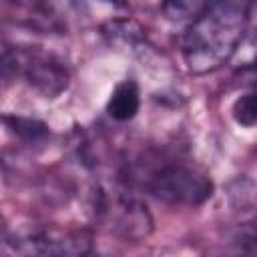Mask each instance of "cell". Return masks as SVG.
<instances>
[{"instance_id": "obj_1", "label": "cell", "mask_w": 257, "mask_h": 257, "mask_svg": "<svg viewBox=\"0 0 257 257\" xmlns=\"http://www.w3.org/2000/svg\"><path fill=\"white\" fill-rule=\"evenodd\" d=\"M249 20V4L213 2L201 6L183 36V58L193 74L213 72L239 48Z\"/></svg>"}, {"instance_id": "obj_2", "label": "cell", "mask_w": 257, "mask_h": 257, "mask_svg": "<svg viewBox=\"0 0 257 257\" xmlns=\"http://www.w3.org/2000/svg\"><path fill=\"white\" fill-rule=\"evenodd\" d=\"M145 189L169 205H201L213 195L211 179L185 163H163L145 177Z\"/></svg>"}, {"instance_id": "obj_3", "label": "cell", "mask_w": 257, "mask_h": 257, "mask_svg": "<svg viewBox=\"0 0 257 257\" xmlns=\"http://www.w3.org/2000/svg\"><path fill=\"white\" fill-rule=\"evenodd\" d=\"M16 66L18 70L24 72L28 82L34 84L46 96H54L66 88L68 72L60 62L52 60L50 56H34V54L32 56L28 54L24 58L16 56Z\"/></svg>"}, {"instance_id": "obj_4", "label": "cell", "mask_w": 257, "mask_h": 257, "mask_svg": "<svg viewBox=\"0 0 257 257\" xmlns=\"http://www.w3.org/2000/svg\"><path fill=\"white\" fill-rule=\"evenodd\" d=\"M141 106V92H139V84L131 78L118 82L114 86V90L110 92V98L106 102V112L108 116H112L114 120H131Z\"/></svg>"}, {"instance_id": "obj_5", "label": "cell", "mask_w": 257, "mask_h": 257, "mask_svg": "<svg viewBox=\"0 0 257 257\" xmlns=\"http://www.w3.org/2000/svg\"><path fill=\"white\" fill-rule=\"evenodd\" d=\"M231 116L237 124L251 128L257 120V102H255V92H245L241 94L233 106H231Z\"/></svg>"}]
</instances>
